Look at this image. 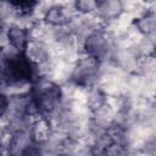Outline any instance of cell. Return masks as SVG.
I'll use <instances>...</instances> for the list:
<instances>
[{"label":"cell","mask_w":156,"mask_h":156,"mask_svg":"<svg viewBox=\"0 0 156 156\" xmlns=\"http://www.w3.org/2000/svg\"><path fill=\"white\" fill-rule=\"evenodd\" d=\"M113 49L112 37L104 29H98L84 39L82 51L84 55L96 60L98 62L110 61Z\"/></svg>","instance_id":"obj_1"},{"label":"cell","mask_w":156,"mask_h":156,"mask_svg":"<svg viewBox=\"0 0 156 156\" xmlns=\"http://www.w3.org/2000/svg\"><path fill=\"white\" fill-rule=\"evenodd\" d=\"M99 76H100V62L82 54L73 66L71 80L80 87L91 88V87H98Z\"/></svg>","instance_id":"obj_2"},{"label":"cell","mask_w":156,"mask_h":156,"mask_svg":"<svg viewBox=\"0 0 156 156\" xmlns=\"http://www.w3.org/2000/svg\"><path fill=\"white\" fill-rule=\"evenodd\" d=\"M140 56L133 49L113 48L110 61L127 74L136 73Z\"/></svg>","instance_id":"obj_3"},{"label":"cell","mask_w":156,"mask_h":156,"mask_svg":"<svg viewBox=\"0 0 156 156\" xmlns=\"http://www.w3.org/2000/svg\"><path fill=\"white\" fill-rule=\"evenodd\" d=\"M23 55L33 66H38L52 57L50 46L38 40H29L23 49Z\"/></svg>","instance_id":"obj_4"},{"label":"cell","mask_w":156,"mask_h":156,"mask_svg":"<svg viewBox=\"0 0 156 156\" xmlns=\"http://www.w3.org/2000/svg\"><path fill=\"white\" fill-rule=\"evenodd\" d=\"M123 12L122 9V1L119 0H102L98 1L95 15L99 17V20L102 22V24H106L115 20L118 15Z\"/></svg>","instance_id":"obj_5"},{"label":"cell","mask_w":156,"mask_h":156,"mask_svg":"<svg viewBox=\"0 0 156 156\" xmlns=\"http://www.w3.org/2000/svg\"><path fill=\"white\" fill-rule=\"evenodd\" d=\"M5 28H6V37L9 44L23 51L27 43L29 41L28 29L20 24H11Z\"/></svg>","instance_id":"obj_6"},{"label":"cell","mask_w":156,"mask_h":156,"mask_svg":"<svg viewBox=\"0 0 156 156\" xmlns=\"http://www.w3.org/2000/svg\"><path fill=\"white\" fill-rule=\"evenodd\" d=\"M32 91V82L28 80H12L5 82L0 87V93L6 98H16L29 95Z\"/></svg>","instance_id":"obj_7"},{"label":"cell","mask_w":156,"mask_h":156,"mask_svg":"<svg viewBox=\"0 0 156 156\" xmlns=\"http://www.w3.org/2000/svg\"><path fill=\"white\" fill-rule=\"evenodd\" d=\"M30 132H32V135H33L35 143H41L50 136V134L52 132V127L46 117H44L41 115H37L33 118V122L30 126Z\"/></svg>","instance_id":"obj_8"},{"label":"cell","mask_w":156,"mask_h":156,"mask_svg":"<svg viewBox=\"0 0 156 156\" xmlns=\"http://www.w3.org/2000/svg\"><path fill=\"white\" fill-rule=\"evenodd\" d=\"M21 12L15 2L11 1H0V24L4 27H9L11 24H16Z\"/></svg>","instance_id":"obj_9"},{"label":"cell","mask_w":156,"mask_h":156,"mask_svg":"<svg viewBox=\"0 0 156 156\" xmlns=\"http://www.w3.org/2000/svg\"><path fill=\"white\" fill-rule=\"evenodd\" d=\"M134 26L136 29L144 35H156V13L155 11H149L143 16L138 17L134 21Z\"/></svg>","instance_id":"obj_10"},{"label":"cell","mask_w":156,"mask_h":156,"mask_svg":"<svg viewBox=\"0 0 156 156\" xmlns=\"http://www.w3.org/2000/svg\"><path fill=\"white\" fill-rule=\"evenodd\" d=\"M155 72H156L155 55L141 56L139 58V65H138L136 73H139V74H141L146 78H155Z\"/></svg>","instance_id":"obj_11"},{"label":"cell","mask_w":156,"mask_h":156,"mask_svg":"<svg viewBox=\"0 0 156 156\" xmlns=\"http://www.w3.org/2000/svg\"><path fill=\"white\" fill-rule=\"evenodd\" d=\"M106 96L105 94L99 89V87H91V88H87V95H85V104L88 105V107L93 111L98 107H100L101 105L105 104Z\"/></svg>","instance_id":"obj_12"},{"label":"cell","mask_w":156,"mask_h":156,"mask_svg":"<svg viewBox=\"0 0 156 156\" xmlns=\"http://www.w3.org/2000/svg\"><path fill=\"white\" fill-rule=\"evenodd\" d=\"M96 5L98 1L94 0H78L74 1V6L76 10L79 15H89V13H94L96 10Z\"/></svg>","instance_id":"obj_13"},{"label":"cell","mask_w":156,"mask_h":156,"mask_svg":"<svg viewBox=\"0 0 156 156\" xmlns=\"http://www.w3.org/2000/svg\"><path fill=\"white\" fill-rule=\"evenodd\" d=\"M100 156H128V149L124 145L111 143L101 154Z\"/></svg>","instance_id":"obj_14"},{"label":"cell","mask_w":156,"mask_h":156,"mask_svg":"<svg viewBox=\"0 0 156 156\" xmlns=\"http://www.w3.org/2000/svg\"><path fill=\"white\" fill-rule=\"evenodd\" d=\"M128 156H154V155H150L144 150H128Z\"/></svg>","instance_id":"obj_15"},{"label":"cell","mask_w":156,"mask_h":156,"mask_svg":"<svg viewBox=\"0 0 156 156\" xmlns=\"http://www.w3.org/2000/svg\"><path fill=\"white\" fill-rule=\"evenodd\" d=\"M5 134L0 133V155H4V139H5Z\"/></svg>","instance_id":"obj_16"},{"label":"cell","mask_w":156,"mask_h":156,"mask_svg":"<svg viewBox=\"0 0 156 156\" xmlns=\"http://www.w3.org/2000/svg\"><path fill=\"white\" fill-rule=\"evenodd\" d=\"M2 28H4V26H1V24H0V32H1V29H2Z\"/></svg>","instance_id":"obj_17"},{"label":"cell","mask_w":156,"mask_h":156,"mask_svg":"<svg viewBox=\"0 0 156 156\" xmlns=\"http://www.w3.org/2000/svg\"><path fill=\"white\" fill-rule=\"evenodd\" d=\"M94 156H100V155H99V154H95V155H94Z\"/></svg>","instance_id":"obj_18"}]
</instances>
